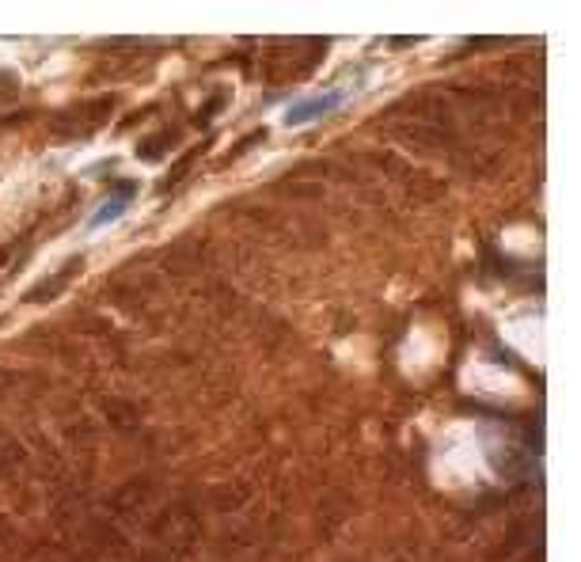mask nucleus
<instances>
[{
  "instance_id": "f257e3e1",
  "label": "nucleus",
  "mask_w": 581,
  "mask_h": 562,
  "mask_svg": "<svg viewBox=\"0 0 581 562\" xmlns=\"http://www.w3.org/2000/svg\"><path fill=\"white\" fill-rule=\"evenodd\" d=\"M346 99H350L346 88H327V92H316V95H300V99H293V103L285 107L282 122L289 126V130H297V126H312V122H319V118L342 111Z\"/></svg>"
},
{
  "instance_id": "f03ea898",
  "label": "nucleus",
  "mask_w": 581,
  "mask_h": 562,
  "mask_svg": "<svg viewBox=\"0 0 581 562\" xmlns=\"http://www.w3.org/2000/svg\"><path fill=\"white\" fill-rule=\"evenodd\" d=\"M133 198H137V187H133V183H122V190H114L111 198L88 217V232H99V228L114 225L118 217H126V209L133 206Z\"/></svg>"
}]
</instances>
